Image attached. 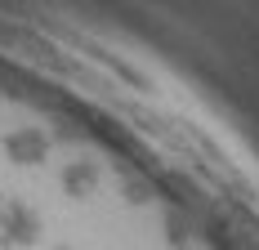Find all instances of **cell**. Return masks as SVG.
<instances>
[{"label": "cell", "instance_id": "cell-1", "mask_svg": "<svg viewBox=\"0 0 259 250\" xmlns=\"http://www.w3.org/2000/svg\"><path fill=\"white\" fill-rule=\"evenodd\" d=\"M0 250H210L143 183L0 121Z\"/></svg>", "mask_w": 259, "mask_h": 250}]
</instances>
